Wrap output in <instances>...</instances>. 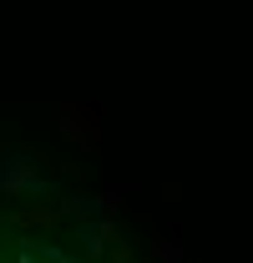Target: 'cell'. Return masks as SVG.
Masks as SVG:
<instances>
[{"mask_svg":"<svg viewBox=\"0 0 253 263\" xmlns=\"http://www.w3.org/2000/svg\"><path fill=\"white\" fill-rule=\"evenodd\" d=\"M0 263H137L122 248H106L86 233H56L41 223L0 218Z\"/></svg>","mask_w":253,"mask_h":263,"instance_id":"obj_1","label":"cell"}]
</instances>
